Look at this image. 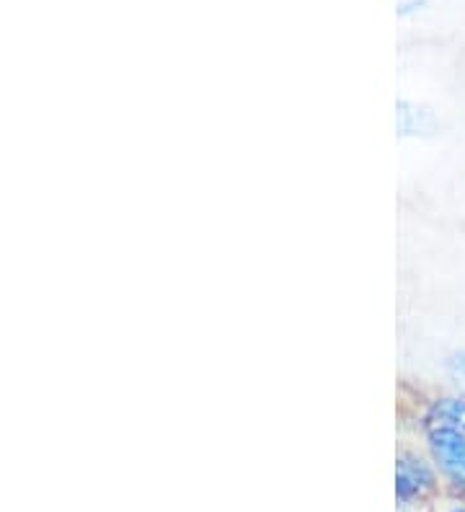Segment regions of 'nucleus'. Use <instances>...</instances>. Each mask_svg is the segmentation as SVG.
Instances as JSON below:
<instances>
[{
    "instance_id": "nucleus-1",
    "label": "nucleus",
    "mask_w": 465,
    "mask_h": 512,
    "mask_svg": "<svg viewBox=\"0 0 465 512\" xmlns=\"http://www.w3.org/2000/svg\"><path fill=\"white\" fill-rule=\"evenodd\" d=\"M398 210L447 218L465 140L463 39L398 42Z\"/></svg>"
},
{
    "instance_id": "nucleus-2",
    "label": "nucleus",
    "mask_w": 465,
    "mask_h": 512,
    "mask_svg": "<svg viewBox=\"0 0 465 512\" xmlns=\"http://www.w3.org/2000/svg\"><path fill=\"white\" fill-rule=\"evenodd\" d=\"M398 306L465 326V220L398 210Z\"/></svg>"
},
{
    "instance_id": "nucleus-3",
    "label": "nucleus",
    "mask_w": 465,
    "mask_h": 512,
    "mask_svg": "<svg viewBox=\"0 0 465 512\" xmlns=\"http://www.w3.org/2000/svg\"><path fill=\"white\" fill-rule=\"evenodd\" d=\"M398 378L465 396V326L398 306Z\"/></svg>"
},
{
    "instance_id": "nucleus-4",
    "label": "nucleus",
    "mask_w": 465,
    "mask_h": 512,
    "mask_svg": "<svg viewBox=\"0 0 465 512\" xmlns=\"http://www.w3.org/2000/svg\"><path fill=\"white\" fill-rule=\"evenodd\" d=\"M445 487L427 450L403 432L396 448V505L398 512L429 510Z\"/></svg>"
},
{
    "instance_id": "nucleus-5",
    "label": "nucleus",
    "mask_w": 465,
    "mask_h": 512,
    "mask_svg": "<svg viewBox=\"0 0 465 512\" xmlns=\"http://www.w3.org/2000/svg\"><path fill=\"white\" fill-rule=\"evenodd\" d=\"M398 42L463 39L465 0H396Z\"/></svg>"
},
{
    "instance_id": "nucleus-6",
    "label": "nucleus",
    "mask_w": 465,
    "mask_h": 512,
    "mask_svg": "<svg viewBox=\"0 0 465 512\" xmlns=\"http://www.w3.org/2000/svg\"><path fill=\"white\" fill-rule=\"evenodd\" d=\"M401 432L427 450L445 492L465 497V432L440 425H401Z\"/></svg>"
},
{
    "instance_id": "nucleus-7",
    "label": "nucleus",
    "mask_w": 465,
    "mask_h": 512,
    "mask_svg": "<svg viewBox=\"0 0 465 512\" xmlns=\"http://www.w3.org/2000/svg\"><path fill=\"white\" fill-rule=\"evenodd\" d=\"M463 73H465V37H463ZM442 220H465V140H463V163H460V179H458V192H455L453 213Z\"/></svg>"
},
{
    "instance_id": "nucleus-8",
    "label": "nucleus",
    "mask_w": 465,
    "mask_h": 512,
    "mask_svg": "<svg viewBox=\"0 0 465 512\" xmlns=\"http://www.w3.org/2000/svg\"><path fill=\"white\" fill-rule=\"evenodd\" d=\"M434 512H465V497H458V494H447V497H440V500L432 505Z\"/></svg>"
}]
</instances>
